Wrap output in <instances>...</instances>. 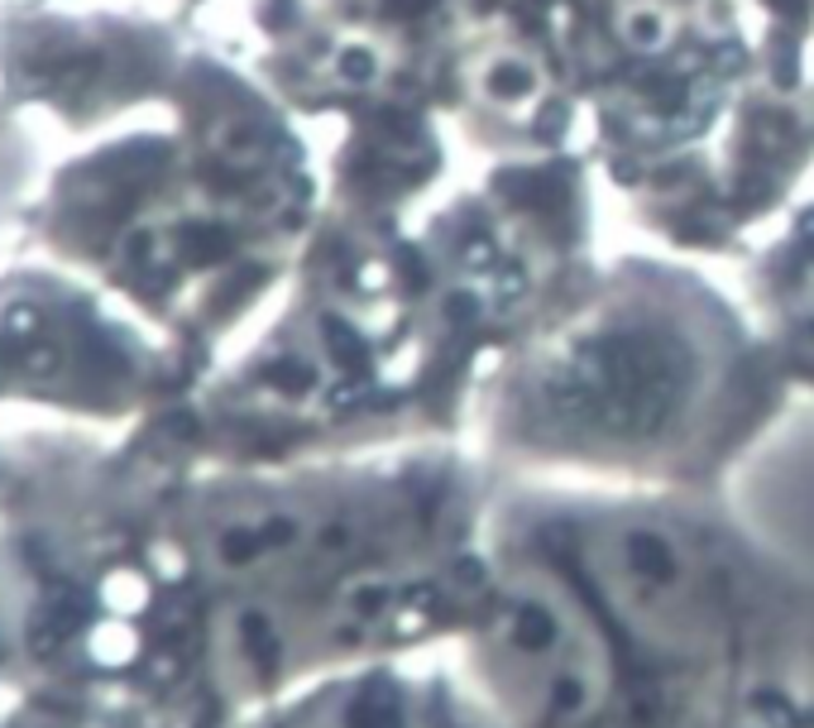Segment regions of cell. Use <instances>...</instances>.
I'll return each instance as SVG.
<instances>
[{
    "instance_id": "13",
    "label": "cell",
    "mask_w": 814,
    "mask_h": 728,
    "mask_svg": "<svg viewBox=\"0 0 814 728\" xmlns=\"http://www.w3.org/2000/svg\"><path fill=\"white\" fill-rule=\"evenodd\" d=\"M714 72H719V77H728V72H738V48H714Z\"/></svg>"
},
{
    "instance_id": "15",
    "label": "cell",
    "mask_w": 814,
    "mask_h": 728,
    "mask_svg": "<svg viewBox=\"0 0 814 728\" xmlns=\"http://www.w3.org/2000/svg\"><path fill=\"white\" fill-rule=\"evenodd\" d=\"M776 10H786V15H800V10H805V0H772Z\"/></svg>"
},
{
    "instance_id": "6",
    "label": "cell",
    "mask_w": 814,
    "mask_h": 728,
    "mask_svg": "<svg viewBox=\"0 0 814 728\" xmlns=\"http://www.w3.org/2000/svg\"><path fill=\"white\" fill-rule=\"evenodd\" d=\"M39 331H44V312L34 307V302H20V307L5 312V336H10V341H34Z\"/></svg>"
},
{
    "instance_id": "8",
    "label": "cell",
    "mask_w": 814,
    "mask_h": 728,
    "mask_svg": "<svg viewBox=\"0 0 814 728\" xmlns=\"http://www.w3.org/2000/svg\"><path fill=\"white\" fill-rule=\"evenodd\" d=\"M465 269L470 274H494L498 269V250H494V240L484 235V230H475V235L465 240Z\"/></svg>"
},
{
    "instance_id": "3",
    "label": "cell",
    "mask_w": 814,
    "mask_h": 728,
    "mask_svg": "<svg viewBox=\"0 0 814 728\" xmlns=\"http://www.w3.org/2000/svg\"><path fill=\"white\" fill-rule=\"evenodd\" d=\"M321 341H326V350H331V360H336L345 374H364V364H369V350H364L360 331H355V326H350V321L326 317V321H321Z\"/></svg>"
},
{
    "instance_id": "4",
    "label": "cell",
    "mask_w": 814,
    "mask_h": 728,
    "mask_svg": "<svg viewBox=\"0 0 814 728\" xmlns=\"http://www.w3.org/2000/svg\"><path fill=\"white\" fill-rule=\"evenodd\" d=\"M182 245H187L192 264H216V259H226L230 235H226V230H216V226H187V230H182Z\"/></svg>"
},
{
    "instance_id": "9",
    "label": "cell",
    "mask_w": 814,
    "mask_h": 728,
    "mask_svg": "<svg viewBox=\"0 0 814 728\" xmlns=\"http://www.w3.org/2000/svg\"><path fill=\"white\" fill-rule=\"evenodd\" d=\"M661 15H652V10H637L633 20H628V39H633L637 48H656L661 44Z\"/></svg>"
},
{
    "instance_id": "16",
    "label": "cell",
    "mask_w": 814,
    "mask_h": 728,
    "mask_svg": "<svg viewBox=\"0 0 814 728\" xmlns=\"http://www.w3.org/2000/svg\"><path fill=\"white\" fill-rule=\"evenodd\" d=\"M800 230H805V235H814V211L800 216Z\"/></svg>"
},
{
    "instance_id": "11",
    "label": "cell",
    "mask_w": 814,
    "mask_h": 728,
    "mask_svg": "<svg viewBox=\"0 0 814 728\" xmlns=\"http://www.w3.org/2000/svg\"><path fill=\"white\" fill-rule=\"evenodd\" d=\"M522 288H527V278H522L518 264L498 269V288H494V298H498V302H518V298H522Z\"/></svg>"
},
{
    "instance_id": "5",
    "label": "cell",
    "mask_w": 814,
    "mask_h": 728,
    "mask_svg": "<svg viewBox=\"0 0 814 728\" xmlns=\"http://www.w3.org/2000/svg\"><path fill=\"white\" fill-rule=\"evenodd\" d=\"M264 379H269L274 388H283V393H312V384H317V369L302 360H278L264 369Z\"/></svg>"
},
{
    "instance_id": "14",
    "label": "cell",
    "mask_w": 814,
    "mask_h": 728,
    "mask_svg": "<svg viewBox=\"0 0 814 728\" xmlns=\"http://www.w3.org/2000/svg\"><path fill=\"white\" fill-rule=\"evenodd\" d=\"M470 312H475V302H470V298H451V317H470Z\"/></svg>"
},
{
    "instance_id": "1",
    "label": "cell",
    "mask_w": 814,
    "mask_h": 728,
    "mask_svg": "<svg viewBox=\"0 0 814 728\" xmlns=\"http://www.w3.org/2000/svg\"><path fill=\"white\" fill-rule=\"evenodd\" d=\"M690 393V360L671 336L609 331L575 345L546 379V412L556 427L609 436V441H661Z\"/></svg>"
},
{
    "instance_id": "7",
    "label": "cell",
    "mask_w": 814,
    "mask_h": 728,
    "mask_svg": "<svg viewBox=\"0 0 814 728\" xmlns=\"http://www.w3.org/2000/svg\"><path fill=\"white\" fill-rule=\"evenodd\" d=\"M489 92L494 96H527L532 92V72L522 63H503L489 72Z\"/></svg>"
},
{
    "instance_id": "2",
    "label": "cell",
    "mask_w": 814,
    "mask_h": 728,
    "mask_svg": "<svg viewBox=\"0 0 814 728\" xmlns=\"http://www.w3.org/2000/svg\"><path fill=\"white\" fill-rule=\"evenodd\" d=\"M254 728H503L451 666L403 657L350 666L288 690Z\"/></svg>"
},
{
    "instance_id": "10",
    "label": "cell",
    "mask_w": 814,
    "mask_h": 728,
    "mask_svg": "<svg viewBox=\"0 0 814 728\" xmlns=\"http://www.w3.org/2000/svg\"><path fill=\"white\" fill-rule=\"evenodd\" d=\"M340 77H345V82H369L374 77V53H369V48H345V53H340Z\"/></svg>"
},
{
    "instance_id": "12",
    "label": "cell",
    "mask_w": 814,
    "mask_h": 728,
    "mask_svg": "<svg viewBox=\"0 0 814 728\" xmlns=\"http://www.w3.org/2000/svg\"><path fill=\"white\" fill-rule=\"evenodd\" d=\"M384 130H398V135L393 139H417V120H412V116H403V111H384Z\"/></svg>"
}]
</instances>
